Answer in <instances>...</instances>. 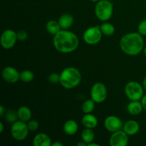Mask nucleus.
<instances>
[{"mask_svg":"<svg viewBox=\"0 0 146 146\" xmlns=\"http://www.w3.org/2000/svg\"><path fill=\"white\" fill-rule=\"evenodd\" d=\"M144 89L143 84L135 81H131L125 86L124 92L130 101H141L144 96Z\"/></svg>","mask_w":146,"mask_h":146,"instance_id":"nucleus-5","label":"nucleus"},{"mask_svg":"<svg viewBox=\"0 0 146 146\" xmlns=\"http://www.w3.org/2000/svg\"><path fill=\"white\" fill-rule=\"evenodd\" d=\"M77 145L78 146H86L87 144L84 141H81V142H78V143H77Z\"/></svg>","mask_w":146,"mask_h":146,"instance_id":"nucleus-35","label":"nucleus"},{"mask_svg":"<svg viewBox=\"0 0 146 146\" xmlns=\"http://www.w3.org/2000/svg\"><path fill=\"white\" fill-rule=\"evenodd\" d=\"M63 130L66 135L71 136V135H75L78 132V125L76 121H74V120H68L64 124Z\"/></svg>","mask_w":146,"mask_h":146,"instance_id":"nucleus-18","label":"nucleus"},{"mask_svg":"<svg viewBox=\"0 0 146 146\" xmlns=\"http://www.w3.org/2000/svg\"><path fill=\"white\" fill-rule=\"evenodd\" d=\"M4 117H5V121L9 123L12 124L19 120L17 111H14L13 109H9L6 111Z\"/></svg>","mask_w":146,"mask_h":146,"instance_id":"nucleus-24","label":"nucleus"},{"mask_svg":"<svg viewBox=\"0 0 146 146\" xmlns=\"http://www.w3.org/2000/svg\"><path fill=\"white\" fill-rule=\"evenodd\" d=\"M34 74L30 70H24L20 73V80L23 82L29 83L34 80Z\"/></svg>","mask_w":146,"mask_h":146,"instance_id":"nucleus-25","label":"nucleus"},{"mask_svg":"<svg viewBox=\"0 0 146 146\" xmlns=\"http://www.w3.org/2000/svg\"><path fill=\"white\" fill-rule=\"evenodd\" d=\"M90 96L91 99L96 104L104 103L108 96V90L106 86L101 82L95 83L91 87Z\"/></svg>","mask_w":146,"mask_h":146,"instance_id":"nucleus-8","label":"nucleus"},{"mask_svg":"<svg viewBox=\"0 0 146 146\" xmlns=\"http://www.w3.org/2000/svg\"><path fill=\"white\" fill-rule=\"evenodd\" d=\"M94 13L100 21H108L113 14V4L109 0H100L96 4Z\"/></svg>","mask_w":146,"mask_h":146,"instance_id":"nucleus-4","label":"nucleus"},{"mask_svg":"<svg viewBox=\"0 0 146 146\" xmlns=\"http://www.w3.org/2000/svg\"><path fill=\"white\" fill-rule=\"evenodd\" d=\"M3 80L9 84H15L20 80V73L13 66H6L1 71Z\"/></svg>","mask_w":146,"mask_h":146,"instance_id":"nucleus-11","label":"nucleus"},{"mask_svg":"<svg viewBox=\"0 0 146 146\" xmlns=\"http://www.w3.org/2000/svg\"><path fill=\"white\" fill-rule=\"evenodd\" d=\"M58 21L61 29L67 30L73 26L74 23V19L71 14H68V13H65L60 16Z\"/></svg>","mask_w":146,"mask_h":146,"instance_id":"nucleus-16","label":"nucleus"},{"mask_svg":"<svg viewBox=\"0 0 146 146\" xmlns=\"http://www.w3.org/2000/svg\"><path fill=\"white\" fill-rule=\"evenodd\" d=\"M27 125H28V128L29 130V131L31 132H34V131H36L39 128V123L36 120H30L27 123Z\"/></svg>","mask_w":146,"mask_h":146,"instance_id":"nucleus-26","label":"nucleus"},{"mask_svg":"<svg viewBox=\"0 0 146 146\" xmlns=\"http://www.w3.org/2000/svg\"><path fill=\"white\" fill-rule=\"evenodd\" d=\"M81 74L76 68L66 67L60 74L59 84L66 89H73L81 82Z\"/></svg>","mask_w":146,"mask_h":146,"instance_id":"nucleus-3","label":"nucleus"},{"mask_svg":"<svg viewBox=\"0 0 146 146\" xmlns=\"http://www.w3.org/2000/svg\"><path fill=\"white\" fill-rule=\"evenodd\" d=\"M6 113V109L4 108V107L2 105L0 106V116H3Z\"/></svg>","mask_w":146,"mask_h":146,"instance_id":"nucleus-31","label":"nucleus"},{"mask_svg":"<svg viewBox=\"0 0 146 146\" xmlns=\"http://www.w3.org/2000/svg\"><path fill=\"white\" fill-rule=\"evenodd\" d=\"M143 54H144V55H145V56L146 57V46L145 47H144V48H143Z\"/></svg>","mask_w":146,"mask_h":146,"instance_id":"nucleus-37","label":"nucleus"},{"mask_svg":"<svg viewBox=\"0 0 146 146\" xmlns=\"http://www.w3.org/2000/svg\"><path fill=\"white\" fill-rule=\"evenodd\" d=\"M121 51L128 56H135L143 51L145 47L143 37L138 32H131L121 37L119 42Z\"/></svg>","mask_w":146,"mask_h":146,"instance_id":"nucleus-2","label":"nucleus"},{"mask_svg":"<svg viewBox=\"0 0 146 146\" xmlns=\"http://www.w3.org/2000/svg\"><path fill=\"white\" fill-rule=\"evenodd\" d=\"M51 146H63V143L58 141H55V142L51 143Z\"/></svg>","mask_w":146,"mask_h":146,"instance_id":"nucleus-32","label":"nucleus"},{"mask_svg":"<svg viewBox=\"0 0 146 146\" xmlns=\"http://www.w3.org/2000/svg\"><path fill=\"white\" fill-rule=\"evenodd\" d=\"M81 139L87 144V145L91 143L94 142L95 139V133L91 128H85L81 132Z\"/></svg>","mask_w":146,"mask_h":146,"instance_id":"nucleus-21","label":"nucleus"},{"mask_svg":"<svg viewBox=\"0 0 146 146\" xmlns=\"http://www.w3.org/2000/svg\"><path fill=\"white\" fill-rule=\"evenodd\" d=\"M51 143V138L45 133H37L33 138V145L34 146H50Z\"/></svg>","mask_w":146,"mask_h":146,"instance_id":"nucleus-13","label":"nucleus"},{"mask_svg":"<svg viewBox=\"0 0 146 146\" xmlns=\"http://www.w3.org/2000/svg\"><path fill=\"white\" fill-rule=\"evenodd\" d=\"M138 32L143 36H146V19H143L139 23L138 26Z\"/></svg>","mask_w":146,"mask_h":146,"instance_id":"nucleus-28","label":"nucleus"},{"mask_svg":"<svg viewBox=\"0 0 146 146\" xmlns=\"http://www.w3.org/2000/svg\"><path fill=\"white\" fill-rule=\"evenodd\" d=\"M4 130V123L2 122H0V133H2Z\"/></svg>","mask_w":146,"mask_h":146,"instance_id":"nucleus-33","label":"nucleus"},{"mask_svg":"<svg viewBox=\"0 0 146 146\" xmlns=\"http://www.w3.org/2000/svg\"><path fill=\"white\" fill-rule=\"evenodd\" d=\"M96 103L92 99H88L83 103L81 110L84 113H91L95 109Z\"/></svg>","mask_w":146,"mask_h":146,"instance_id":"nucleus-23","label":"nucleus"},{"mask_svg":"<svg viewBox=\"0 0 146 146\" xmlns=\"http://www.w3.org/2000/svg\"><path fill=\"white\" fill-rule=\"evenodd\" d=\"M129 135L123 131H115L112 133L109 139V144L111 146H126L129 142Z\"/></svg>","mask_w":146,"mask_h":146,"instance_id":"nucleus-10","label":"nucleus"},{"mask_svg":"<svg viewBox=\"0 0 146 146\" xmlns=\"http://www.w3.org/2000/svg\"><path fill=\"white\" fill-rule=\"evenodd\" d=\"M141 102L142 104L143 107V109L146 111V94H144V96H143V98H141Z\"/></svg>","mask_w":146,"mask_h":146,"instance_id":"nucleus-30","label":"nucleus"},{"mask_svg":"<svg viewBox=\"0 0 146 146\" xmlns=\"http://www.w3.org/2000/svg\"><path fill=\"white\" fill-rule=\"evenodd\" d=\"M143 107L141 101H131L127 106V111L132 115H138L142 113Z\"/></svg>","mask_w":146,"mask_h":146,"instance_id":"nucleus-17","label":"nucleus"},{"mask_svg":"<svg viewBox=\"0 0 146 146\" xmlns=\"http://www.w3.org/2000/svg\"><path fill=\"white\" fill-rule=\"evenodd\" d=\"M10 132L14 140L17 141H22L27 138L29 130L27 123L18 120L11 124Z\"/></svg>","mask_w":146,"mask_h":146,"instance_id":"nucleus-6","label":"nucleus"},{"mask_svg":"<svg viewBox=\"0 0 146 146\" xmlns=\"http://www.w3.org/2000/svg\"><path fill=\"white\" fill-rule=\"evenodd\" d=\"M109 1H112V0H109Z\"/></svg>","mask_w":146,"mask_h":146,"instance_id":"nucleus-39","label":"nucleus"},{"mask_svg":"<svg viewBox=\"0 0 146 146\" xmlns=\"http://www.w3.org/2000/svg\"><path fill=\"white\" fill-rule=\"evenodd\" d=\"M103 34L99 26H95L88 28L83 34V39L88 45H96L102 39Z\"/></svg>","mask_w":146,"mask_h":146,"instance_id":"nucleus-7","label":"nucleus"},{"mask_svg":"<svg viewBox=\"0 0 146 146\" xmlns=\"http://www.w3.org/2000/svg\"><path fill=\"white\" fill-rule=\"evenodd\" d=\"M88 146H100V145L98 143H89L88 145Z\"/></svg>","mask_w":146,"mask_h":146,"instance_id":"nucleus-36","label":"nucleus"},{"mask_svg":"<svg viewBox=\"0 0 146 146\" xmlns=\"http://www.w3.org/2000/svg\"><path fill=\"white\" fill-rule=\"evenodd\" d=\"M91 1H92V2H94V3H96L98 2V1H99L100 0H90Z\"/></svg>","mask_w":146,"mask_h":146,"instance_id":"nucleus-38","label":"nucleus"},{"mask_svg":"<svg viewBox=\"0 0 146 146\" xmlns=\"http://www.w3.org/2000/svg\"><path fill=\"white\" fill-rule=\"evenodd\" d=\"M48 80L51 84H56L60 83V74L57 73H51L48 75Z\"/></svg>","mask_w":146,"mask_h":146,"instance_id":"nucleus-27","label":"nucleus"},{"mask_svg":"<svg viewBox=\"0 0 146 146\" xmlns=\"http://www.w3.org/2000/svg\"><path fill=\"white\" fill-rule=\"evenodd\" d=\"M143 86L144 89L146 91V76L144 77L143 80Z\"/></svg>","mask_w":146,"mask_h":146,"instance_id":"nucleus-34","label":"nucleus"},{"mask_svg":"<svg viewBox=\"0 0 146 146\" xmlns=\"http://www.w3.org/2000/svg\"><path fill=\"white\" fill-rule=\"evenodd\" d=\"M123 130L129 136H133V135H136L139 132L140 125L138 121L135 120H129L124 124Z\"/></svg>","mask_w":146,"mask_h":146,"instance_id":"nucleus-14","label":"nucleus"},{"mask_svg":"<svg viewBox=\"0 0 146 146\" xmlns=\"http://www.w3.org/2000/svg\"><path fill=\"white\" fill-rule=\"evenodd\" d=\"M99 27L103 35L107 36H111L113 35L114 33H115V27L111 23L104 21Z\"/></svg>","mask_w":146,"mask_h":146,"instance_id":"nucleus-22","label":"nucleus"},{"mask_svg":"<svg viewBox=\"0 0 146 146\" xmlns=\"http://www.w3.org/2000/svg\"><path fill=\"white\" fill-rule=\"evenodd\" d=\"M104 127L108 131L114 133L123 128V122L116 115H108L104 121Z\"/></svg>","mask_w":146,"mask_h":146,"instance_id":"nucleus-12","label":"nucleus"},{"mask_svg":"<svg viewBox=\"0 0 146 146\" xmlns=\"http://www.w3.org/2000/svg\"><path fill=\"white\" fill-rule=\"evenodd\" d=\"M17 115H18L19 120L27 123L31 119L32 113L29 107L22 106H20L17 110Z\"/></svg>","mask_w":146,"mask_h":146,"instance_id":"nucleus-19","label":"nucleus"},{"mask_svg":"<svg viewBox=\"0 0 146 146\" xmlns=\"http://www.w3.org/2000/svg\"><path fill=\"white\" fill-rule=\"evenodd\" d=\"M46 29L48 31V34L54 36L61 31V28L60 27L59 24H58V21L52 19L49 20L46 22Z\"/></svg>","mask_w":146,"mask_h":146,"instance_id":"nucleus-20","label":"nucleus"},{"mask_svg":"<svg viewBox=\"0 0 146 146\" xmlns=\"http://www.w3.org/2000/svg\"><path fill=\"white\" fill-rule=\"evenodd\" d=\"M17 39L19 41H24L28 38V33H27V31L24 29L19 30L17 32Z\"/></svg>","mask_w":146,"mask_h":146,"instance_id":"nucleus-29","label":"nucleus"},{"mask_svg":"<svg viewBox=\"0 0 146 146\" xmlns=\"http://www.w3.org/2000/svg\"><path fill=\"white\" fill-rule=\"evenodd\" d=\"M17 40V31L12 29H6L1 34L0 42L3 48L8 50L15 46Z\"/></svg>","mask_w":146,"mask_h":146,"instance_id":"nucleus-9","label":"nucleus"},{"mask_svg":"<svg viewBox=\"0 0 146 146\" xmlns=\"http://www.w3.org/2000/svg\"><path fill=\"white\" fill-rule=\"evenodd\" d=\"M81 123L85 128L94 129L98 125V121L95 115L91 113H86L81 119Z\"/></svg>","mask_w":146,"mask_h":146,"instance_id":"nucleus-15","label":"nucleus"},{"mask_svg":"<svg viewBox=\"0 0 146 146\" xmlns=\"http://www.w3.org/2000/svg\"><path fill=\"white\" fill-rule=\"evenodd\" d=\"M53 44L57 51L62 54H70L77 49L79 38L75 33L68 29H61L54 36Z\"/></svg>","mask_w":146,"mask_h":146,"instance_id":"nucleus-1","label":"nucleus"}]
</instances>
